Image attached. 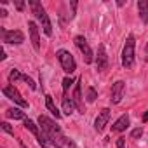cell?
Masks as SVG:
<instances>
[{
    "label": "cell",
    "mask_w": 148,
    "mask_h": 148,
    "mask_svg": "<svg viewBox=\"0 0 148 148\" xmlns=\"http://www.w3.org/2000/svg\"><path fill=\"white\" fill-rule=\"evenodd\" d=\"M38 127H40V131L44 132V136L47 138V141H49L52 146L63 148V146L66 145V136L63 134L61 127L56 125V122H54L52 119H49V117H45V115H40V117H38Z\"/></svg>",
    "instance_id": "6da1fadb"
},
{
    "label": "cell",
    "mask_w": 148,
    "mask_h": 148,
    "mask_svg": "<svg viewBox=\"0 0 148 148\" xmlns=\"http://www.w3.org/2000/svg\"><path fill=\"white\" fill-rule=\"evenodd\" d=\"M28 5H30V9H32V14L35 16V19L40 23L44 33H45L47 37H51V35H52V25H51V19H49V16H47L44 5H42L40 2H37V0H28Z\"/></svg>",
    "instance_id": "7a4b0ae2"
},
{
    "label": "cell",
    "mask_w": 148,
    "mask_h": 148,
    "mask_svg": "<svg viewBox=\"0 0 148 148\" xmlns=\"http://www.w3.org/2000/svg\"><path fill=\"white\" fill-rule=\"evenodd\" d=\"M134 52H136V40H134V35H129L125 38V44H124V49H122V66L125 70L132 68V64H134Z\"/></svg>",
    "instance_id": "3957f363"
},
{
    "label": "cell",
    "mask_w": 148,
    "mask_h": 148,
    "mask_svg": "<svg viewBox=\"0 0 148 148\" xmlns=\"http://www.w3.org/2000/svg\"><path fill=\"white\" fill-rule=\"evenodd\" d=\"M56 56H58V61H59V64H61V68H63L64 73L71 75V73L77 70V63H75V59H73V56H71L70 51L59 49V51L56 52Z\"/></svg>",
    "instance_id": "277c9868"
},
{
    "label": "cell",
    "mask_w": 148,
    "mask_h": 148,
    "mask_svg": "<svg viewBox=\"0 0 148 148\" xmlns=\"http://www.w3.org/2000/svg\"><path fill=\"white\" fill-rule=\"evenodd\" d=\"M0 33H2L4 44L21 45V44L25 42V33H23L21 30H5V28H0Z\"/></svg>",
    "instance_id": "5b68a950"
},
{
    "label": "cell",
    "mask_w": 148,
    "mask_h": 148,
    "mask_svg": "<svg viewBox=\"0 0 148 148\" xmlns=\"http://www.w3.org/2000/svg\"><path fill=\"white\" fill-rule=\"evenodd\" d=\"M75 45H77V47H79V51L82 52L84 63H86V64H91V63L94 61V52H92V49H91L89 42L86 40V37L77 35V37H75Z\"/></svg>",
    "instance_id": "8992f818"
},
{
    "label": "cell",
    "mask_w": 148,
    "mask_h": 148,
    "mask_svg": "<svg viewBox=\"0 0 148 148\" xmlns=\"http://www.w3.org/2000/svg\"><path fill=\"white\" fill-rule=\"evenodd\" d=\"M2 92H4V96H5V98L12 99V101H14L16 105H19L21 108H26V106H28V103H26V101L23 99V96L19 94V91H18V89H16V87H14L12 84L5 86V87L2 89Z\"/></svg>",
    "instance_id": "52a82bcc"
},
{
    "label": "cell",
    "mask_w": 148,
    "mask_h": 148,
    "mask_svg": "<svg viewBox=\"0 0 148 148\" xmlns=\"http://www.w3.org/2000/svg\"><path fill=\"white\" fill-rule=\"evenodd\" d=\"M110 117H112V110H110V108H103V110L98 113L96 120H94V129H96L98 132H103L105 127H106L108 122H110Z\"/></svg>",
    "instance_id": "ba28073f"
},
{
    "label": "cell",
    "mask_w": 148,
    "mask_h": 148,
    "mask_svg": "<svg viewBox=\"0 0 148 148\" xmlns=\"http://www.w3.org/2000/svg\"><path fill=\"white\" fill-rule=\"evenodd\" d=\"M94 61H96V68H98V71H105V70L108 68V54H106V49H105L103 44L98 45V54H96Z\"/></svg>",
    "instance_id": "9c48e42d"
},
{
    "label": "cell",
    "mask_w": 148,
    "mask_h": 148,
    "mask_svg": "<svg viewBox=\"0 0 148 148\" xmlns=\"http://www.w3.org/2000/svg\"><path fill=\"white\" fill-rule=\"evenodd\" d=\"M124 91H125V82L124 80H117L112 86V98H110V101L113 105H119L122 101V98H124Z\"/></svg>",
    "instance_id": "30bf717a"
},
{
    "label": "cell",
    "mask_w": 148,
    "mask_h": 148,
    "mask_svg": "<svg viewBox=\"0 0 148 148\" xmlns=\"http://www.w3.org/2000/svg\"><path fill=\"white\" fill-rule=\"evenodd\" d=\"M71 99H73V103H75V106H77V110H79L80 113L86 112V108H84V98H82V87H80V79L75 82V89H73Z\"/></svg>",
    "instance_id": "8fae6325"
},
{
    "label": "cell",
    "mask_w": 148,
    "mask_h": 148,
    "mask_svg": "<svg viewBox=\"0 0 148 148\" xmlns=\"http://www.w3.org/2000/svg\"><path fill=\"white\" fill-rule=\"evenodd\" d=\"M28 32H30V40L35 51H40V33H38V26L35 21H28Z\"/></svg>",
    "instance_id": "7c38bea8"
},
{
    "label": "cell",
    "mask_w": 148,
    "mask_h": 148,
    "mask_svg": "<svg viewBox=\"0 0 148 148\" xmlns=\"http://www.w3.org/2000/svg\"><path fill=\"white\" fill-rule=\"evenodd\" d=\"M129 125H131V119H129L127 113H124V115H120V117L113 122L112 131H113V132H122V131H125Z\"/></svg>",
    "instance_id": "4fadbf2b"
},
{
    "label": "cell",
    "mask_w": 148,
    "mask_h": 148,
    "mask_svg": "<svg viewBox=\"0 0 148 148\" xmlns=\"http://www.w3.org/2000/svg\"><path fill=\"white\" fill-rule=\"evenodd\" d=\"M138 12H139L143 25H146L148 23V0H139L138 2Z\"/></svg>",
    "instance_id": "5bb4252c"
},
{
    "label": "cell",
    "mask_w": 148,
    "mask_h": 148,
    "mask_svg": "<svg viewBox=\"0 0 148 148\" xmlns=\"http://www.w3.org/2000/svg\"><path fill=\"white\" fill-rule=\"evenodd\" d=\"M45 108H47V110L56 117V120H58V119H61V112L58 110V106H56V105H54V101H52V96H49V94H45Z\"/></svg>",
    "instance_id": "9a60e30c"
},
{
    "label": "cell",
    "mask_w": 148,
    "mask_h": 148,
    "mask_svg": "<svg viewBox=\"0 0 148 148\" xmlns=\"http://www.w3.org/2000/svg\"><path fill=\"white\" fill-rule=\"evenodd\" d=\"M75 103H73V99L71 98H68V96H63V113L64 115H71L73 112H75Z\"/></svg>",
    "instance_id": "2e32d148"
},
{
    "label": "cell",
    "mask_w": 148,
    "mask_h": 148,
    "mask_svg": "<svg viewBox=\"0 0 148 148\" xmlns=\"http://www.w3.org/2000/svg\"><path fill=\"white\" fill-rule=\"evenodd\" d=\"M5 117H7V119H14V120H25V119H26L25 112H21L19 108H9V110L5 112Z\"/></svg>",
    "instance_id": "e0dca14e"
},
{
    "label": "cell",
    "mask_w": 148,
    "mask_h": 148,
    "mask_svg": "<svg viewBox=\"0 0 148 148\" xmlns=\"http://www.w3.org/2000/svg\"><path fill=\"white\" fill-rule=\"evenodd\" d=\"M25 127H26V129H28V131H30V132L35 136V138H38V136H40V127H38V125H37L33 120H30V119H25Z\"/></svg>",
    "instance_id": "ac0fdd59"
},
{
    "label": "cell",
    "mask_w": 148,
    "mask_h": 148,
    "mask_svg": "<svg viewBox=\"0 0 148 148\" xmlns=\"http://www.w3.org/2000/svg\"><path fill=\"white\" fill-rule=\"evenodd\" d=\"M21 77H23V73H21L18 68H12V70H11V73H9V84H12V86H14L18 80H21Z\"/></svg>",
    "instance_id": "d6986e66"
},
{
    "label": "cell",
    "mask_w": 148,
    "mask_h": 148,
    "mask_svg": "<svg viewBox=\"0 0 148 148\" xmlns=\"http://www.w3.org/2000/svg\"><path fill=\"white\" fill-rule=\"evenodd\" d=\"M98 98V92L94 87H87V103H94Z\"/></svg>",
    "instance_id": "ffe728a7"
},
{
    "label": "cell",
    "mask_w": 148,
    "mask_h": 148,
    "mask_svg": "<svg viewBox=\"0 0 148 148\" xmlns=\"http://www.w3.org/2000/svg\"><path fill=\"white\" fill-rule=\"evenodd\" d=\"M73 82H75V80H73L71 77H64L63 79V92H64V96H66V92H68V89H70V86Z\"/></svg>",
    "instance_id": "44dd1931"
},
{
    "label": "cell",
    "mask_w": 148,
    "mask_h": 148,
    "mask_svg": "<svg viewBox=\"0 0 148 148\" xmlns=\"http://www.w3.org/2000/svg\"><path fill=\"white\" fill-rule=\"evenodd\" d=\"M21 80H25V82L30 86V89H32V91H35V89H37V84H35V82H33V79H30L28 75H23V77H21Z\"/></svg>",
    "instance_id": "7402d4cb"
},
{
    "label": "cell",
    "mask_w": 148,
    "mask_h": 148,
    "mask_svg": "<svg viewBox=\"0 0 148 148\" xmlns=\"http://www.w3.org/2000/svg\"><path fill=\"white\" fill-rule=\"evenodd\" d=\"M141 136H143V127H136V129L131 131V138H132V139H138V138H141Z\"/></svg>",
    "instance_id": "603a6c76"
},
{
    "label": "cell",
    "mask_w": 148,
    "mask_h": 148,
    "mask_svg": "<svg viewBox=\"0 0 148 148\" xmlns=\"http://www.w3.org/2000/svg\"><path fill=\"white\" fill-rule=\"evenodd\" d=\"M0 127H2V131H5L7 134H11V136H14V129L7 124V122H2V124H0Z\"/></svg>",
    "instance_id": "cb8c5ba5"
},
{
    "label": "cell",
    "mask_w": 148,
    "mask_h": 148,
    "mask_svg": "<svg viewBox=\"0 0 148 148\" xmlns=\"http://www.w3.org/2000/svg\"><path fill=\"white\" fill-rule=\"evenodd\" d=\"M14 5H16L18 11H25V2L23 0H14Z\"/></svg>",
    "instance_id": "d4e9b609"
},
{
    "label": "cell",
    "mask_w": 148,
    "mask_h": 148,
    "mask_svg": "<svg viewBox=\"0 0 148 148\" xmlns=\"http://www.w3.org/2000/svg\"><path fill=\"white\" fill-rule=\"evenodd\" d=\"M117 148H125V138H119L117 139Z\"/></svg>",
    "instance_id": "484cf974"
},
{
    "label": "cell",
    "mask_w": 148,
    "mask_h": 148,
    "mask_svg": "<svg viewBox=\"0 0 148 148\" xmlns=\"http://www.w3.org/2000/svg\"><path fill=\"white\" fill-rule=\"evenodd\" d=\"M66 145H68V146H71V148H77V146H75V143H73L70 138H66Z\"/></svg>",
    "instance_id": "4316f807"
},
{
    "label": "cell",
    "mask_w": 148,
    "mask_h": 148,
    "mask_svg": "<svg viewBox=\"0 0 148 148\" xmlns=\"http://www.w3.org/2000/svg\"><path fill=\"white\" fill-rule=\"evenodd\" d=\"M0 16H2V18H7V11H5V9H0Z\"/></svg>",
    "instance_id": "83f0119b"
},
{
    "label": "cell",
    "mask_w": 148,
    "mask_h": 148,
    "mask_svg": "<svg viewBox=\"0 0 148 148\" xmlns=\"http://www.w3.org/2000/svg\"><path fill=\"white\" fill-rule=\"evenodd\" d=\"M143 122H148V110H146V113L143 115Z\"/></svg>",
    "instance_id": "f1b7e54d"
},
{
    "label": "cell",
    "mask_w": 148,
    "mask_h": 148,
    "mask_svg": "<svg viewBox=\"0 0 148 148\" xmlns=\"http://www.w3.org/2000/svg\"><path fill=\"white\" fill-rule=\"evenodd\" d=\"M19 148H28V146H26V145H25L23 141H19Z\"/></svg>",
    "instance_id": "f546056e"
},
{
    "label": "cell",
    "mask_w": 148,
    "mask_h": 148,
    "mask_svg": "<svg viewBox=\"0 0 148 148\" xmlns=\"http://www.w3.org/2000/svg\"><path fill=\"white\" fill-rule=\"evenodd\" d=\"M145 51H146V52H148V44H146V47H145Z\"/></svg>",
    "instance_id": "4dcf8cb0"
}]
</instances>
